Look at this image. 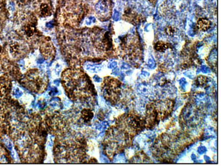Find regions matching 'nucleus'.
<instances>
[{
    "mask_svg": "<svg viewBox=\"0 0 221 166\" xmlns=\"http://www.w3.org/2000/svg\"><path fill=\"white\" fill-rule=\"evenodd\" d=\"M210 26V22L209 20L206 18H200L199 19L197 23V27L198 28L203 31H207Z\"/></svg>",
    "mask_w": 221,
    "mask_h": 166,
    "instance_id": "nucleus-1",
    "label": "nucleus"
},
{
    "mask_svg": "<svg viewBox=\"0 0 221 166\" xmlns=\"http://www.w3.org/2000/svg\"><path fill=\"white\" fill-rule=\"evenodd\" d=\"M53 23L52 22H50L47 24V27L48 28H52L53 27Z\"/></svg>",
    "mask_w": 221,
    "mask_h": 166,
    "instance_id": "nucleus-11",
    "label": "nucleus"
},
{
    "mask_svg": "<svg viewBox=\"0 0 221 166\" xmlns=\"http://www.w3.org/2000/svg\"><path fill=\"white\" fill-rule=\"evenodd\" d=\"M170 47L169 44L164 42V41H158L155 45V49L160 52H164Z\"/></svg>",
    "mask_w": 221,
    "mask_h": 166,
    "instance_id": "nucleus-2",
    "label": "nucleus"
},
{
    "mask_svg": "<svg viewBox=\"0 0 221 166\" xmlns=\"http://www.w3.org/2000/svg\"><path fill=\"white\" fill-rule=\"evenodd\" d=\"M22 93L19 90V89H17L16 90V91H15V95H16V96L17 97H20L21 95H22Z\"/></svg>",
    "mask_w": 221,
    "mask_h": 166,
    "instance_id": "nucleus-9",
    "label": "nucleus"
},
{
    "mask_svg": "<svg viewBox=\"0 0 221 166\" xmlns=\"http://www.w3.org/2000/svg\"><path fill=\"white\" fill-rule=\"evenodd\" d=\"M96 21V19L94 17H90L87 18V19L86 20V23L87 25H90L92 22H94Z\"/></svg>",
    "mask_w": 221,
    "mask_h": 166,
    "instance_id": "nucleus-7",
    "label": "nucleus"
},
{
    "mask_svg": "<svg viewBox=\"0 0 221 166\" xmlns=\"http://www.w3.org/2000/svg\"><path fill=\"white\" fill-rule=\"evenodd\" d=\"M40 13L43 16H48L51 14L50 9L48 4L46 3H43L40 7Z\"/></svg>",
    "mask_w": 221,
    "mask_h": 166,
    "instance_id": "nucleus-3",
    "label": "nucleus"
},
{
    "mask_svg": "<svg viewBox=\"0 0 221 166\" xmlns=\"http://www.w3.org/2000/svg\"><path fill=\"white\" fill-rule=\"evenodd\" d=\"M25 32L28 37L31 36L34 32V28L31 26H28L26 27Z\"/></svg>",
    "mask_w": 221,
    "mask_h": 166,
    "instance_id": "nucleus-5",
    "label": "nucleus"
},
{
    "mask_svg": "<svg viewBox=\"0 0 221 166\" xmlns=\"http://www.w3.org/2000/svg\"><path fill=\"white\" fill-rule=\"evenodd\" d=\"M176 31V29L175 27L169 26H167L166 28H165V32L169 36H172L175 33V32Z\"/></svg>",
    "mask_w": 221,
    "mask_h": 166,
    "instance_id": "nucleus-4",
    "label": "nucleus"
},
{
    "mask_svg": "<svg viewBox=\"0 0 221 166\" xmlns=\"http://www.w3.org/2000/svg\"><path fill=\"white\" fill-rule=\"evenodd\" d=\"M206 151V148H205V147H203V146H201V147H199V149H198V152H199V153H200V154H202V153H204Z\"/></svg>",
    "mask_w": 221,
    "mask_h": 166,
    "instance_id": "nucleus-8",
    "label": "nucleus"
},
{
    "mask_svg": "<svg viewBox=\"0 0 221 166\" xmlns=\"http://www.w3.org/2000/svg\"><path fill=\"white\" fill-rule=\"evenodd\" d=\"M206 81V77L205 76H199L198 78L197 83L199 85H202L204 84H205Z\"/></svg>",
    "mask_w": 221,
    "mask_h": 166,
    "instance_id": "nucleus-6",
    "label": "nucleus"
},
{
    "mask_svg": "<svg viewBox=\"0 0 221 166\" xmlns=\"http://www.w3.org/2000/svg\"><path fill=\"white\" fill-rule=\"evenodd\" d=\"M94 79L95 81H96V82H100L101 80V79L97 76H95L94 77Z\"/></svg>",
    "mask_w": 221,
    "mask_h": 166,
    "instance_id": "nucleus-10",
    "label": "nucleus"
},
{
    "mask_svg": "<svg viewBox=\"0 0 221 166\" xmlns=\"http://www.w3.org/2000/svg\"><path fill=\"white\" fill-rule=\"evenodd\" d=\"M44 62V60H43V59H42V58H40V59H39L38 60V61H37V62L38 63H43Z\"/></svg>",
    "mask_w": 221,
    "mask_h": 166,
    "instance_id": "nucleus-12",
    "label": "nucleus"
}]
</instances>
